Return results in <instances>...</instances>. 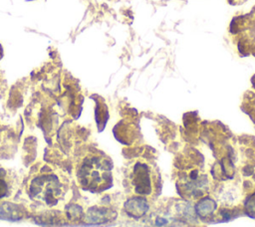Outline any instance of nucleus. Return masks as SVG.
<instances>
[{
  "label": "nucleus",
  "instance_id": "nucleus-2",
  "mask_svg": "<svg viewBox=\"0 0 255 227\" xmlns=\"http://www.w3.org/2000/svg\"><path fill=\"white\" fill-rule=\"evenodd\" d=\"M30 198L48 207H55L65 201L68 186L54 171H44L31 179L28 187Z\"/></svg>",
  "mask_w": 255,
  "mask_h": 227
},
{
  "label": "nucleus",
  "instance_id": "nucleus-1",
  "mask_svg": "<svg viewBox=\"0 0 255 227\" xmlns=\"http://www.w3.org/2000/svg\"><path fill=\"white\" fill-rule=\"evenodd\" d=\"M79 185L91 192H102L112 185V163L104 155L89 154L77 169Z\"/></svg>",
  "mask_w": 255,
  "mask_h": 227
},
{
  "label": "nucleus",
  "instance_id": "nucleus-4",
  "mask_svg": "<svg viewBox=\"0 0 255 227\" xmlns=\"http://www.w3.org/2000/svg\"><path fill=\"white\" fill-rule=\"evenodd\" d=\"M12 192V180L10 179L8 172L0 168V200L10 196Z\"/></svg>",
  "mask_w": 255,
  "mask_h": 227
},
{
  "label": "nucleus",
  "instance_id": "nucleus-3",
  "mask_svg": "<svg viewBox=\"0 0 255 227\" xmlns=\"http://www.w3.org/2000/svg\"><path fill=\"white\" fill-rule=\"evenodd\" d=\"M154 175L150 166L145 162H136L130 172V184L135 194L147 196L153 190Z\"/></svg>",
  "mask_w": 255,
  "mask_h": 227
}]
</instances>
